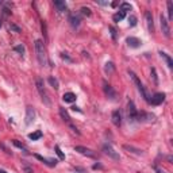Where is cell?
Masks as SVG:
<instances>
[{"label": "cell", "instance_id": "d6986e66", "mask_svg": "<svg viewBox=\"0 0 173 173\" xmlns=\"http://www.w3.org/2000/svg\"><path fill=\"white\" fill-rule=\"evenodd\" d=\"M60 115H61L62 120L66 123H72L70 122V116H69V114H68V111L64 108V107H60Z\"/></svg>", "mask_w": 173, "mask_h": 173}, {"label": "cell", "instance_id": "5b68a950", "mask_svg": "<svg viewBox=\"0 0 173 173\" xmlns=\"http://www.w3.org/2000/svg\"><path fill=\"white\" fill-rule=\"evenodd\" d=\"M103 151H104V154H107L108 157H111L112 160H115V161H119V160H120L119 153L114 150V149H112V146L108 145V143H106V145L103 146Z\"/></svg>", "mask_w": 173, "mask_h": 173}, {"label": "cell", "instance_id": "d6a6232c", "mask_svg": "<svg viewBox=\"0 0 173 173\" xmlns=\"http://www.w3.org/2000/svg\"><path fill=\"white\" fill-rule=\"evenodd\" d=\"M151 77H153V81L154 84H158V77H157V72H156V68H151Z\"/></svg>", "mask_w": 173, "mask_h": 173}, {"label": "cell", "instance_id": "836d02e7", "mask_svg": "<svg viewBox=\"0 0 173 173\" xmlns=\"http://www.w3.org/2000/svg\"><path fill=\"white\" fill-rule=\"evenodd\" d=\"M41 28H42V34H43L45 39H47V33H46V31H47V30H46V23L43 22V20L41 22Z\"/></svg>", "mask_w": 173, "mask_h": 173}, {"label": "cell", "instance_id": "8992f818", "mask_svg": "<svg viewBox=\"0 0 173 173\" xmlns=\"http://www.w3.org/2000/svg\"><path fill=\"white\" fill-rule=\"evenodd\" d=\"M74 151H77L80 154H83V156H87V157H91V158H95L96 154L93 150H91L88 147H85V146H74Z\"/></svg>", "mask_w": 173, "mask_h": 173}, {"label": "cell", "instance_id": "bcb514c9", "mask_svg": "<svg viewBox=\"0 0 173 173\" xmlns=\"http://www.w3.org/2000/svg\"><path fill=\"white\" fill-rule=\"evenodd\" d=\"M0 6H3V1H1V0H0Z\"/></svg>", "mask_w": 173, "mask_h": 173}, {"label": "cell", "instance_id": "4dcf8cb0", "mask_svg": "<svg viewBox=\"0 0 173 173\" xmlns=\"http://www.w3.org/2000/svg\"><path fill=\"white\" fill-rule=\"evenodd\" d=\"M80 11H81V14L85 15V16H91V15H92V12H91V10L88 8V7H81Z\"/></svg>", "mask_w": 173, "mask_h": 173}, {"label": "cell", "instance_id": "f546056e", "mask_svg": "<svg viewBox=\"0 0 173 173\" xmlns=\"http://www.w3.org/2000/svg\"><path fill=\"white\" fill-rule=\"evenodd\" d=\"M54 150H56L57 156L60 157V160H65V154H64V153L61 151V149H60V146L56 145V147H54Z\"/></svg>", "mask_w": 173, "mask_h": 173}, {"label": "cell", "instance_id": "f1b7e54d", "mask_svg": "<svg viewBox=\"0 0 173 173\" xmlns=\"http://www.w3.org/2000/svg\"><path fill=\"white\" fill-rule=\"evenodd\" d=\"M120 11H123V12L131 11V4H128V3H122V4H120Z\"/></svg>", "mask_w": 173, "mask_h": 173}, {"label": "cell", "instance_id": "83f0119b", "mask_svg": "<svg viewBox=\"0 0 173 173\" xmlns=\"http://www.w3.org/2000/svg\"><path fill=\"white\" fill-rule=\"evenodd\" d=\"M128 24H130L131 27L137 26V16H135V15H130V16H128Z\"/></svg>", "mask_w": 173, "mask_h": 173}, {"label": "cell", "instance_id": "3957f363", "mask_svg": "<svg viewBox=\"0 0 173 173\" xmlns=\"http://www.w3.org/2000/svg\"><path fill=\"white\" fill-rule=\"evenodd\" d=\"M35 84H37V89H38L39 95H41V99H42V101L45 103L46 106H50V99H49V95H47V92H46L43 80H42L41 77H38V78H37V81H35Z\"/></svg>", "mask_w": 173, "mask_h": 173}, {"label": "cell", "instance_id": "277c9868", "mask_svg": "<svg viewBox=\"0 0 173 173\" xmlns=\"http://www.w3.org/2000/svg\"><path fill=\"white\" fill-rule=\"evenodd\" d=\"M127 118H128V120H131V122L137 120V118H138V111H137L135 104L133 100H130L127 103Z\"/></svg>", "mask_w": 173, "mask_h": 173}, {"label": "cell", "instance_id": "52a82bcc", "mask_svg": "<svg viewBox=\"0 0 173 173\" xmlns=\"http://www.w3.org/2000/svg\"><path fill=\"white\" fill-rule=\"evenodd\" d=\"M160 22H161V30H162V33H164V35L166 38H170V27H169V23H168L166 18L164 16V15H161L160 16Z\"/></svg>", "mask_w": 173, "mask_h": 173}, {"label": "cell", "instance_id": "74e56055", "mask_svg": "<svg viewBox=\"0 0 173 173\" xmlns=\"http://www.w3.org/2000/svg\"><path fill=\"white\" fill-rule=\"evenodd\" d=\"M110 31H111L112 38H114V39H116V30H115V28H114V27L111 26V27H110Z\"/></svg>", "mask_w": 173, "mask_h": 173}, {"label": "cell", "instance_id": "603a6c76", "mask_svg": "<svg viewBox=\"0 0 173 173\" xmlns=\"http://www.w3.org/2000/svg\"><path fill=\"white\" fill-rule=\"evenodd\" d=\"M12 145L14 146H16L18 149H20V150H23L24 153H28V150H27V147L23 145V143H20L19 141H16V139H12Z\"/></svg>", "mask_w": 173, "mask_h": 173}, {"label": "cell", "instance_id": "5bb4252c", "mask_svg": "<svg viewBox=\"0 0 173 173\" xmlns=\"http://www.w3.org/2000/svg\"><path fill=\"white\" fill-rule=\"evenodd\" d=\"M69 22H70V26L73 28H77L81 23V18L78 15H69Z\"/></svg>", "mask_w": 173, "mask_h": 173}, {"label": "cell", "instance_id": "7bdbcfd3", "mask_svg": "<svg viewBox=\"0 0 173 173\" xmlns=\"http://www.w3.org/2000/svg\"><path fill=\"white\" fill-rule=\"evenodd\" d=\"M72 108H73V110H74V111H78V112L81 111V110H80V108H78V107H76V106H74V107H72Z\"/></svg>", "mask_w": 173, "mask_h": 173}, {"label": "cell", "instance_id": "7402d4cb", "mask_svg": "<svg viewBox=\"0 0 173 173\" xmlns=\"http://www.w3.org/2000/svg\"><path fill=\"white\" fill-rule=\"evenodd\" d=\"M124 16H126V12L119 11V12H116V14H114L112 19H114V22H120L122 19H124Z\"/></svg>", "mask_w": 173, "mask_h": 173}, {"label": "cell", "instance_id": "ee69618b", "mask_svg": "<svg viewBox=\"0 0 173 173\" xmlns=\"http://www.w3.org/2000/svg\"><path fill=\"white\" fill-rule=\"evenodd\" d=\"M111 6L112 7H116L118 6V1H114V3H111Z\"/></svg>", "mask_w": 173, "mask_h": 173}, {"label": "cell", "instance_id": "cb8c5ba5", "mask_svg": "<svg viewBox=\"0 0 173 173\" xmlns=\"http://www.w3.org/2000/svg\"><path fill=\"white\" fill-rule=\"evenodd\" d=\"M28 138L31 141H38L39 138H42V131H35V133H31V134H28Z\"/></svg>", "mask_w": 173, "mask_h": 173}, {"label": "cell", "instance_id": "7dc6e473", "mask_svg": "<svg viewBox=\"0 0 173 173\" xmlns=\"http://www.w3.org/2000/svg\"><path fill=\"white\" fill-rule=\"evenodd\" d=\"M0 173H6V172H4V170H0Z\"/></svg>", "mask_w": 173, "mask_h": 173}, {"label": "cell", "instance_id": "ab89813d", "mask_svg": "<svg viewBox=\"0 0 173 173\" xmlns=\"http://www.w3.org/2000/svg\"><path fill=\"white\" fill-rule=\"evenodd\" d=\"M92 168H93V169H100V168H101V165H100V164H95V165H93V166H92Z\"/></svg>", "mask_w": 173, "mask_h": 173}, {"label": "cell", "instance_id": "f35d334b", "mask_svg": "<svg viewBox=\"0 0 173 173\" xmlns=\"http://www.w3.org/2000/svg\"><path fill=\"white\" fill-rule=\"evenodd\" d=\"M153 169H154V170H156L157 173H166L165 170H164V169H161V168H158L157 165H154V166H153Z\"/></svg>", "mask_w": 173, "mask_h": 173}, {"label": "cell", "instance_id": "6da1fadb", "mask_svg": "<svg viewBox=\"0 0 173 173\" xmlns=\"http://www.w3.org/2000/svg\"><path fill=\"white\" fill-rule=\"evenodd\" d=\"M128 74H130V77H131V80L134 81V84L137 85V88H138V91H139V93H141V96L145 99V101H147V103H150V97L151 96L147 93V91H146V88L143 87V84L141 83V80L138 78V76L135 74L133 70H128Z\"/></svg>", "mask_w": 173, "mask_h": 173}, {"label": "cell", "instance_id": "e0dca14e", "mask_svg": "<svg viewBox=\"0 0 173 173\" xmlns=\"http://www.w3.org/2000/svg\"><path fill=\"white\" fill-rule=\"evenodd\" d=\"M54 6L57 7L58 12H66L68 11V7L65 4V1H61V0H56L54 1Z\"/></svg>", "mask_w": 173, "mask_h": 173}, {"label": "cell", "instance_id": "ac0fdd59", "mask_svg": "<svg viewBox=\"0 0 173 173\" xmlns=\"http://www.w3.org/2000/svg\"><path fill=\"white\" fill-rule=\"evenodd\" d=\"M62 99L65 103H73V101H76V95L73 92H66V93H64Z\"/></svg>", "mask_w": 173, "mask_h": 173}, {"label": "cell", "instance_id": "d590c367", "mask_svg": "<svg viewBox=\"0 0 173 173\" xmlns=\"http://www.w3.org/2000/svg\"><path fill=\"white\" fill-rule=\"evenodd\" d=\"M68 126H69V127L72 128V131H73V133H76V134H77V135H80V131H78V130H77V127H76V126H74L73 123H68Z\"/></svg>", "mask_w": 173, "mask_h": 173}, {"label": "cell", "instance_id": "4fadbf2b", "mask_svg": "<svg viewBox=\"0 0 173 173\" xmlns=\"http://www.w3.org/2000/svg\"><path fill=\"white\" fill-rule=\"evenodd\" d=\"M35 158L37 160H39L41 162H43L45 165H47V166H56L57 165V160H49V158H45V157L39 156V154H35Z\"/></svg>", "mask_w": 173, "mask_h": 173}, {"label": "cell", "instance_id": "1f68e13d", "mask_svg": "<svg viewBox=\"0 0 173 173\" xmlns=\"http://www.w3.org/2000/svg\"><path fill=\"white\" fill-rule=\"evenodd\" d=\"M10 30L14 31V33H20V31H22V28L19 27V26H16L15 23H11V24H10Z\"/></svg>", "mask_w": 173, "mask_h": 173}, {"label": "cell", "instance_id": "30bf717a", "mask_svg": "<svg viewBox=\"0 0 173 173\" xmlns=\"http://www.w3.org/2000/svg\"><path fill=\"white\" fill-rule=\"evenodd\" d=\"M34 119H35V110H34L31 106L26 107V124H30L31 122H34Z\"/></svg>", "mask_w": 173, "mask_h": 173}, {"label": "cell", "instance_id": "484cf974", "mask_svg": "<svg viewBox=\"0 0 173 173\" xmlns=\"http://www.w3.org/2000/svg\"><path fill=\"white\" fill-rule=\"evenodd\" d=\"M166 6H168V14H169V19H172V18H173V3L170 1V0H168Z\"/></svg>", "mask_w": 173, "mask_h": 173}, {"label": "cell", "instance_id": "8d00e7d4", "mask_svg": "<svg viewBox=\"0 0 173 173\" xmlns=\"http://www.w3.org/2000/svg\"><path fill=\"white\" fill-rule=\"evenodd\" d=\"M61 58H62V60H66L68 62H72V58L68 56L66 53H61Z\"/></svg>", "mask_w": 173, "mask_h": 173}, {"label": "cell", "instance_id": "8fae6325", "mask_svg": "<svg viewBox=\"0 0 173 173\" xmlns=\"http://www.w3.org/2000/svg\"><path fill=\"white\" fill-rule=\"evenodd\" d=\"M111 122L116 126V127H120L122 126V115H120V112L115 110V111H112L111 114Z\"/></svg>", "mask_w": 173, "mask_h": 173}, {"label": "cell", "instance_id": "b9f144b4", "mask_svg": "<svg viewBox=\"0 0 173 173\" xmlns=\"http://www.w3.org/2000/svg\"><path fill=\"white\" fill-rule=\"evenodd\" d=\"M166 158H168V162H172L173 161V157L172 156H168Z\"/></svg>", "mask_w": 173, "mask_h": 173}, {"label": "cell", "instance_id": "f6af8a7d", "mask_svg": "<svg viewBox=\"0 0 173 173\" xmlns=\"http://www.w3.org/2000/svg\"><path fill=\"white\" fill-rule=\"evenodd\" d=\"M1 24H3V20H1V16H0V27H1Z\"/></svg>", "mask_w": 173, "mask_h": 173}, {"label": "cell", "instance_id": "ffe728a7", "mask_svg": "<svg viewBox=\"0 0 173 173\" xmlns=\"http://www.w3.org/2000/svg\"><path fill=\"white\" fill-rule=\"evenodd\" d=\"M160 56L166 61V65H168V68L169 69H172L173 68V61H172V58H170V56L169 54H166V53H164V51H160Z\"/></svg>", "mask_w": 173, "mask_h": 173}, {"label": "cell", "instance_id": "9c48e42d", "mask_svg": "<svg viewBox=\"0 0 173 173\" xmlns=\"http://www.w3.org/2000/svg\"><path fill=\"white\" fill-rule=\"evenodd\" d=\"M165 100V93H162V92H157L153 95V97H150V104L151 106H160L162 104Z\"/></svg>", "mask_w": 173, "mask_h": 173}, {"label": "cell", "instance_id": "7a4b0ae2", "mask_svg": "<svg viewBox=\"0 0 173 173\" xmlns=\"http://www.w3.org/2000/svg\"><path fill=\"white\" fill-rule=\"evenodd\" d=\"M35 51H37V58H38V62L45 66L46 62H47V57H46V50H45V45L41 39H37L35 41Z\"/></svg>", "mask_w": 173, "mask_h": 173}, {"label": "cell", "instance_id": "2e32d148", "mask_svg": "<svg viewBox=\"0 0 173 173\" xmlns=\"http://www.w3.org/2000/svg\"><path fill=\"white\" fill-rule=\"evenodd\" d=\"M123 149H124V150H127L128 153L137 154V156H141V154H143V150H141V149H137V147H134V146H130V145H123Z\"/></svg>", "mask_w": 173, "mask_h": 173}, {"label": "cell", "instance_id": "44dd1931", "mask_svg": "<svg viewBox=\"0 0 173 173\" xmlns=\"http://www.w3.org/2000/svg\"><path fill=\"white\" fill-rule=\"evenodd\" d=\"M104 72L107 74H112V73L115 72V65L112 64V62H107L106 66H104Z\"/></svg>", "mask_w": 173, "mask_h": 173}, {"label": "cell", "instance_id": "4316f807", "mask_svg": "<svg viewBox=\"0 0 173 173\" xmlns=\"http://www.w3.org/2000/svg\"><path fill=\"white\" fill-rule=\"evenodd\" d=\"M14 50L18 51L19 54H24V51H26V49H24V45H16V46H14Z\"/></svg>", "mask_w": 173, "mask_h": 173}, {"label": "cell", "instance_id": "ba28073f", "mask_svg": "<svg viewBox=\"0 0 173 173\" xmlns=\"http://www.w3.org/2000/svg\"><path fill=\"white\" fill-rule=\"evenodd\" d=\"M103 85H104V87H103V89H104V93H106V96L108 97V99L114 100V99L116 97V91L112 88V85H110V84L106 83V81L103 83Z\"/></svg>", "mask_w": 173, "mask_h": 173}, {"label": "cell", "instance_id": "9a60e30c", "mask_svg": "<svg viewBox=\"0 0 173 173\" xmlns=\"http://www.w3.org/2000/svg\"><path fill=\"white\" fill-rule=\"evenodd\" d=\"M126 41H127V45L130 46V47H139L141 43H142L139 39L135 38V37H128Z\"/></svg>", "mask_w": 173, "mask_h": 173}, {"label": "cell", "instance_id": "7c38bea8", "mask_svg": "<svg viewBox=\"0 0 173 173\" xmlns=\"http://www.w3.org/2000/svg\"><path fill=\"white\" fill-rule=\"evenodd\" d=\"M145 18H146V23H147V28L150 33H154V22H153V15L150 11L145 12Z\"/></svg>", "mask_w": 173, "mask_h": 173}, {"label": "cell", "instance_id": "e575fe53", "mask_svg": "<svg viewBox=\"0 0 173 173\" xmlns=\"http://www.w3.org/2000/svg\"><path fill=\"white\" fill-rule=\"evenodd\" d=\"M10 7H11V4H8V3H7L6 7L3 8V11H4V14H6V15H11V10H10Z\"/></svg>", "mask_w": 173, "mask_h": 173}, {"label": "cell", "instance_id": "60d3db41", "mask_svg": "<svg viewBox=\"0 0 173 173\" xmlns=\"http://www.w3.org/2000/svg\"><path fill=\"white\" fill-rule=\"evenodd\" d=\"M24 172H26V173H33V169H30V168H24Z\"/></svg>", "mask_w": 173, "mask_h": 173}, {"label": "cell", "instance_id": "d4e9b609", "mask_svg": "<svg viewBox=\"0 0 173 173\" xmlns=\"http://www.w3.org/2000/svg\"><path fill=\"white\" fill-rule=\"evenodd\" d=\"M49 84H50L51 87L54 88V89H58V87H60V84H58V80H57L56 77H53V76H50L49 77Z\"/></svg>", "mask_w": 173, "mask_h": 173}]
</instances>
